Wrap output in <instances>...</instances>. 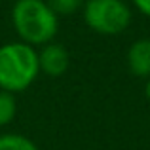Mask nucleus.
Segmentation results:
<instances>
[{
  "instance_id": "nucleus-1",
  "label": "nucleus",
  "mask_w": 150,
  "mask_h": 150,
  "mask_svg": "<svg viewBox=\"0 0 150 150\" xmlns=\"http://www.w3.org/2000/svg\"><path fill=\"white\" fill-rule=\"evenodd\" d=\"M11 23L21 42L33 48L51 42L59 30V17L46 0H15Z\"/></svg>"
},
{
  "instance_id": "nucleus-8",
  "label": "nucleus",
  "mask_w": 150,
  "mask_h": 150,
  "mask_svg": "<svg viewBox=\"0 0 150 150\" xmlns=\"http://www.w3.org/2000/svg\"><path fill=\"white\" fill-rule=\"evenodd\" d=\"M48 6L59 15H70L84 6V0H46Z\"/></svg>"
},
{
  "instance_id": "nucleus-6",
  "label": "nucleus",
  "mask_w": 150,
  "mask_h": 150,
  "mask_svg": "<svg viewBox=\"0 0 150 150\" xmlns=\"http://www.w3.org/2000/svg\"><path fill=\"white\" fill-rule=\"evenodd\" d=\"M0 150H40L30 139L19 133H4L0 135Z\"/></svg>"
},
{
  "instance_id": "nucleus-5",
  "label": "nucleus",
  "mask_w": 150,
  "mask_h": 150,
  "mask_svg": "<svg viewBox=\"0 0 150 150\" xmlns=\"http://www.w3.org/2000/svg\"><path fill=\"white\" fill-rule=\"evenodd\" d=\"M127 69L137 78H150V40L139 38L127 50Z\"/></svg>"
},
{
  "instance_id": "nucleus-7",
  "label": "nucleus",
  "mask_w": 150,
  "mask_h": 150,
  "mask_svg": "<svg viewBox=\"0 0 150 150\" xmlns=\"http://www.w3.org/2000/svg\"><path fill=\"white\" fill-rule=\"evenodd\" d=\"M17 112V105H15L13 93H8L0 89V127L11 124Z\"/></svg>"
},
{
  "instance_id": "nucleus-10",
  "label": "nucleus",
  "mask_w": 150,
  "mask_h": 150,
  "mask_svg": "<svg viewBox=\"0 0 150 150\" xmlns=\"http://www.w3.org/2000/svg\"><path fill=\"white\" fill-rule=\"evenodd\" d=\"M144 95H146V99L150 103V78H148V82H146V89H144Z\"/></svg>"
},
{
  "instance_id": "nucleus-4",
  "label": "nucleus",
  "mask_w": 150,
  "mask_h": 150,
  "mask_svg": "<svg viewBox=\"0 0 150 150\" xmlns=\"http://www.w3.org/2000/svg\"><path fill=\"white\" fill-rule=\"evenodd\" d=\"M38 65H40V72H44L46 76L59 78L69 70L70 55L65 46L57 42H48L44 44L42 51H38Z\"/></svg>"
},
{
  "instance_id": "nucleus-3",
  "label": "nucleus",
  "mask_w": 150,
  "mask_h": 150,
  "mask_svg": "<svg viewBox=\"0 0 150 150\" xmlns=\"http://www.w3.org/2000/svg\"><path fill=\"white\" fill-rule=\"evenodd\" d=\"M82 10L86 25L103 36L122 34L131 23V8L124 0H88Z\"/></svg>"
},
{
  "instance_id": "nucleus-2",
  "label": "nucleus",
  "mask_w": 150,
  "mask_h": 150,
  "mask_svg": "<svg viewBox=\"0 0 150 150\" xmlns=\"http://www.w3.org/2000/svg\"><path fill=\"white\" fill-rule=\"evenodd\" d=\"M40 74L38 51L25 42L0 46V89L8 93L25 91Z\"/></svg>"
},
{
  "instance_id": "nucleus-9",
  "label": "nucleus",
  "mask_w": 150,
  "mask_h": 150,
  "mask_svg": "<svg viewBox=\"0 0 150 150\" xmlns=\"http://www.w3.org/2000/svg\"><path fill=\"white\" fill-rule=\"evenodd\" d=\"M131 2L143 15L150 17V0H131Z\"/></svg>"
}]
</instances>
